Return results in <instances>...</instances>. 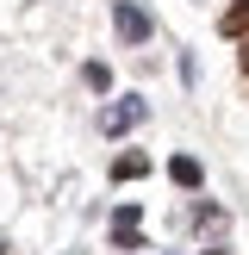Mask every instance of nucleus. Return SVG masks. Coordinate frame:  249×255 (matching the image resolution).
I'll return each mask as SVG.
<instances>
[{"instance_id":"obj_9","label":"nucleus","mask_w":249,"mask_h":255,"mask_svg":"<svg viewBox=\"0 0 249 255\" xmlns=\"http://www.w3.org/2000/svg\"><path fill=\"white\" fill-rule=\"evenodd\" d=\"M237 62H243V75H249V37H243V50H237Z\"/></svg>"},{"instance_id":"obj_7","label":"nucleus","mask_w":249,"mask_h":255,"mask_svg":"<svg viewBox=\"0 0 249 255\" xmlns=\"http://www.w3.org/2000/svg\"><path fill=\"white\" fill-rule=\"evenodd\" d=\"M193 224H199V231H224V212H218V206H199Z\"/></svg>"},{"instance_id":"obj_4","label":"nucleus","mask_w":249,"mask_h":255,"mask_svg":"<svg viewBox=\"0 0 249 255\" xmlns=\"http://www.w3.org/2000/svg\"><path fill=\"white\" fill-rule=\"evenodd\" d=\"M218 31L224 37H249V0H237L231 12H218Z\"/></svg>"},{"instance_id":"obj_3","label":"nucleus","mask_w":249,"mask_h":255,"mask_svg":"<svg viewBox=\"0 0 249 255\" xmlns=\"http://www.w3.org/2000/svg\"><path fill=\"white\" fill-rule=\"evenodd\" d=\"M168 181H174V187H199V181H206V168H199L193 156H174V162H168Z\"/></svg>"},{"instance_id":"obj_8","label":"nucleus","mask_w":249,"mask_h":255,"mask_svg":"<svg viewBox=\"0 0 249 255\" xmlns=\"http://www.w3.org/2000/svg\"><path fill=\"white\" fill-rule=\"evenodd\" d=\"M112 231H137V206H119V212H112Z\"/></svg>"},{"instance_id":"obj_1","label":"nucleus","mask_w":249,"mask_h":255,"mask_svg":"<svg viewBox=\"0 0 249 255\" xmlns=\"http://www.w3.org/2000/svg\"><path fill=\"white\" fill-rule=\"evenodd\" d=\"M112 31H119V44H149L156 37V19L137 0H112Z\"/></svg>"},{"instance_id":"obj_6","label":"nucleus","mask_w":249,"mask_h":255,"mask_svg":"<svg viewBox=\"0 0 249 255\" xmlns=\"http://www.w3.org/2000/svg\"><path fill=\"white\" fill-rule=\"evenodd\" d=\"M81 81L94 87V94H106V87H112V69H106V62H87V69H81Z\"/></svg>"},{"instance_id":"obj_5","label":"nucleus","mask_w":249,"mask_h":255,"mask_svg":"<svg viewBox=\"0 0 249 255\" xmlns=\"http://www.w3.org/2000/svg\"><path fill=\"white\" fill-rule=\"evenodd\" d=\"M143 174H149V156H137V149L112 162V181H143Z\"/></svg>"},{"instance_id":"obj_10","label":"nucleus","mask_w":249,"mask_h":255,"mask_svg":"<svg viewBox=\"0 0 249 255\" xmlns=\"http://www.w3.org/2000/svg\"><path fill=\"white\" fill-rule=\"evenodd\" d=\"M0 255H6V237H0Z\"/></svg>"},{"instance_id":"obj_2","label":"nucleus","mask_w":249,"mask_h":255,"mask_svg":"<svg viewBox=\"0 0 249 255\" xmlns=\"http://www.w3.org/2000/svg\"><path fill=\"white\" fill-rule=\"evenodd\" d=\"M143 119H149V106H143V100H131V94H124V100H112V106H100V131H106V137L137 131Z\"/></svg>"}]
</instances>
